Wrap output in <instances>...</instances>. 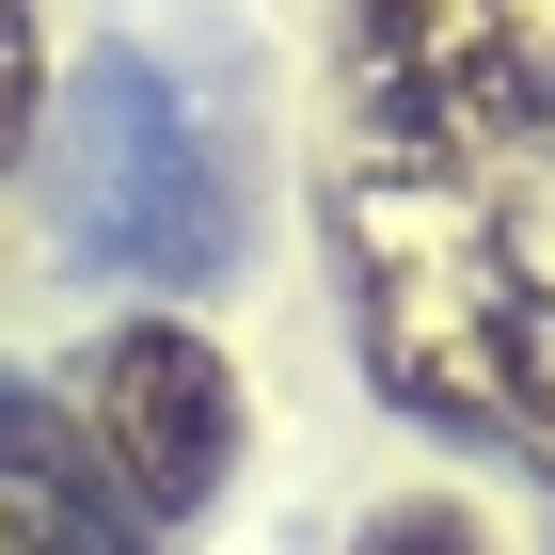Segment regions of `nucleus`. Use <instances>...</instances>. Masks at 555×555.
<instances>
[{"mask_svg": "<svg viewBox=\"0 0 555 555\" xmlns=\"http://www.w3.org/2000/svg\"><path fill=\"white\" fill-rule=\"evenodd\" d=\"M33 128H48V16L0 0V175L33 159Z\"/></svg>", "mask_w": 555, "mask_h": 555, "instance_id": "obj_7", "label": "nucleus"}, {"mask_svg": "<svg viewBox=\"0 0 555 555\" xmlns=\"http://www.w3.org/2000/svg\"><path fill=\"white\" fill-rule=\"evenodd\" d=\"M48 238L80 270H143V286H207L222 270V175L191 143V95L143 48H95L48 95Z\"/></svg>", "mask_w": 555, "mask_h": 555, "instance_id": "obj_3", "label": "nucleus"}, {"mask_svg": "<svg viewBox=\"0 0 555 555\" xmlns=\"http://www.w3.org/2000/svg\"><path fill=\"white\" fill-rule=\"evenodd\" d=\"M349 349L397 413L461 428L492 461L555 476V159H318Z\"/></svg>", "mask_w": 555, "mask_h": 555, "instance_id": "obj_1", "label": "nucleus"}, {"mask_svg": "<svg viewBox=\"0 0 555 555\" xmlns=\"http://www.w3.org/2000/svg\"><path fill=\"white\" fill-rule=\"evenodd\" d=\"M80 444L128 492V524H207L238 476V365L191 318H112L80 349Z\"/></svg>", "mask_w": 555, "mask_h": 555, "instance_id": "obj_4", "label": "nucleus"}, {"mask_svg": "<svg viewBox=\"0 0 555 555\" xmlns=\"http://www.w3.org/2000/svg\"><path fill=\"white\" fill-rule=\"evenodd\" d=\"M334 143L555 159V0H334Z\"/></svg>", "mask_w": 555, "mask_h": 555, "instance_id": "obj_2", "label": "nucleus"}, {"mask_svg": "<svg viewBox=\"0 0 555 555\" xmlns=\"http://www.w3.org/2000/svg\"><path fill=\"white\" fill-rule=\"evenodd\" d=\"M349 555H492V524L461 492H382V508L349 524Z\"/></svg>", "mask_w": 555, "mask_h": 555, "instance_id": "obj_6", "label": "nucleus"}, {"mask_svg": "<svg viewBox=\"0 0 555 555\" xmlns=\"http://www.w3.org/2000/svg\"><path fill=\"white\" fill-rule=\"evenodd\" d=\"M0 555H128V540H112V508H80L64 444H33V461H0Z\"/></svg>", "mask_w": 555, "mask_h": 555, "instance_id": "obj_5", "label": "nucleus"}]
</instances>
